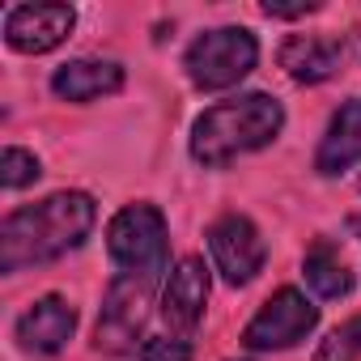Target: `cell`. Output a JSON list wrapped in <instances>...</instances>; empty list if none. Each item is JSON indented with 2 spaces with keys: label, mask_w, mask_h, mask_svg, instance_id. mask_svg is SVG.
Wrapping results in <instances>:
<instances>
[{
  "label": "cell",
  "mask_w": 361,
  "mask_h": 361,
  "mask_svg": "<svg viewBox=\"0 0 361 361\" xmlns=\"http://www.w3.org/2000/svg\"><path fill=\"white\" fill-rule=\"evenodd\" d=\"M153 289H157V281H149V276H115L106 285L98 327H94L98 353H111V357L140 353V344H145L140 331H145V319L153 306Z\"/></svg>",
  "instance_id": "obj_5"
},
{
  "label": "cell",
  "mask_w": 361,
  "mask_h": 361,
  "mask_svg": "<svg viewBox=\"0 0 361 361\" xmlns=\"http://www.w3.org/2000/svg\"><path fill=\"white\" fill-rule=\"evenodd\" d=\"M39 174H43V161L30 149L5 145V153H0V188H5V192H22V188L35 183Z\"/></svg>",
  "instance_id": "obj_15"
},
{
  "label": "cell",
  "mask_w": 361,
  "mask_h": 361,
  "mask_svg": "<svg viewBox=\"0 0 361 361\" xmlns=\"http://www.w3.org/2000/svg\"><path fill=\"white\" fill-rule=\"evenodd\" d=\"M276 64L298 85H323L344 64V39H336V35H289L276 47Z\"/></svg>",
  "instance_id": "obj_11"
},
{
  "label": "cell",
  "mask_w": 361,
  "mask_h": 361,
  "mask_svg": "<svg viewBox=\"0 0 361 361\" xmlns=\"http://www.w3.org/2000/svg\"><path fill=\"white\" fill-rule=\"evenodd\" d=\"M209 255H213V268L221 272V281L243 289L264 272L268 243H264L259 226L247 213H221L209 226Z\"/></svg>",
  "instance_id": "obj_7"
},
{
  "label": "cell",
  "mask_w": 361,
  "mask_h": 361,
  "mask_svg": "<svg viewBox=\"0 0 361 361\" xmlns=\"http://www.w3.org/2000/svg\"><path fill=\"white\" fill-rule=\"evenodd\" d=\"M361 161V98H348L331 111L319 149H314V170L323 178H336Z\"/></svg>",
  "instance_id": "obj_13"
},
{
  "label": "cell",
  "mask_w": 361,
  "mask_h": 361,
  "mask_svg": "<svg viewBox=\"0 0 361 361\" xmlns=\"http://www.w3.org/2000/svg\"><path fill=\"white\" fill-rule=\"evenodd\" d=\"M264 18H310L319 9V0H298V5H276V0H264Z\"/></svg>",
  "instance_id": "obj_18"
},
{
  "label": "cell",
  "mask_w": 361,
  "mask_h": 361,
  "mask_svg": "<svg viewBox=\"0 0 361 361\" xmlns=\"http://www.w3.org/2000/svg\"><path fill=\"white\" fill-rule=\"evenodd\" d=\"M73 331H77V306L64 293L35 298L13 323V340L26 357H60L68 348Z\"/></svg>",
  "instance_id": "obj_10"
},
{
  "label": "cell",
  "mask_w": 361,
  "mask_h": 361,
  "mask_svg": "<svg viewBox=\"0 0 361 361\" xmlns=\"http://www.w3.org/2000/svg\"><path fill=\"white\" fill-rule=\"evenodd\" d=\"M314 361H361V314H353L348 323L331 327L327 340H319Z\"/></svg>",
  "instance_id": "obj_16"
},
{
  "label": "cell",
  "mask_w": 361,
  "mask_h": 361,
  "mask_svg": "<svg viewBox=\"0 0 361 361\" xmlns=\"http://www.w3.org/2000/svg\"><path fill=\"white\" fill-rule=\"evenodd\" d=\"M209 289H213V276H209V264L200 255H183L170 276L161 281V319L174 336H192L204 319V306H209Z\"/></svg>",
  "instance_id": "obj_9"
},
{
  "label": "cell",
  "mask_w": 361,
  "mask_h": 361,
  "mask_svg": "<svg viewBox=\"0 0 361 361\" xmlns=\"http://www.w3.org/2000/svg\"><path fill=\"white\" fill-rule=\"evenodd\" d=\"M123 81L128 77H123L119 60H94V56H85V60H68V64H60L51 73V94L60 102L85 106V102H98V98H115L123 90Z\"/></svg>",
  "instance_id": "obj_12"
},
{
  "label": "cell",
  "mask_w": 361,
  "mask_h": 361,
  "mask_svg": "<svg viewBox=\"0 0 361 361\" xmlns=\"http://www.w3.org/2000/svg\"><path fill=\"white\" fill-rule=\"evenodd\" d=\"M319 327V306L298 289V285H281L243 327V348L251 353H285L293 344H302L310 331Z\"/></svg>",
  "instance_id": "obj_6"
},
{
  "label": "cell",
  "mask_w": 361,
  "mask_h": 361,
  "mask_svg": "<svg viewBox=\"0 0 361 361\" xmlns=\"http://www.w3.org/2000/svg\"><path fill=\"white\" fill-rule=\"evenodd\" d=\"M98 226V204L90 192H51L35 204L13 209L0 221V272L18 276L77 251Z\"/></svg>",
  "instance_id": "obj_1"
},
{
  "label": "cell",
  "mask_w": 361,
  "mask_h": 361,
  "mask_svg": "<svg viewBox=\"0 0 361 361\" xmlns=\"http://www.w3.org/2000/svg\"><path fill=\"white\" fill-rule=\"evenodd\" d=\"M285 132V106L272 94H238L226 102H213L192 119L188 153L204 170H226L247 153L268 149Z\"/></svg>",
  "instance_id": "obj_2"
},
{
  "label": "cell",
  "mask_w": 361,
  "mask_h": 361,
  "mask_svg": "<svg viewBox=\"0 0 361 361\" xmlns=\"http://www.w3.org/2000/svg\"><path fill=\"white\" fill-rule=\"evenodd\" d=\"M192 357H196L192 340H188V336H174V331L149 336V340L140 344V353H136V361H192Z\"/></svg>",
  "instance_id": "obj_17"
},
{
  "label": "cell",
  "mask_w": 361,
  "mask_h": 361,
  "mask_svg": "<svg viewBox=\"0 0 361 361\" xmlns=\"http://www.w3.org/2000/svg\"><path fill=\"white\" fill-rule=\"evenodd\" d=\"M77 26V9L64 0H43V5H13L5 13V43L18 56H47L68 43Z\"/></svg>",
  "instance_id": "obj_8"
},
{
  "label": "cell",
  "mask_w": 361,
  "mask_h": 361,
  "mask_svg": "<svg viewBox=\"0 0 361 361\" xmlns=\"http://www.w3.org/2000/svg\"><path fill=\"white\" fill-rule=\"evenodd\" d=\"M353 226H357V234H361V217H357V221H353Z\"/></svg>",
  "instance_id": "obj_19"
},
{
  "label": "cell",
  "mask_w": 361,
  "mask_h": 361,
  "mask_svg": "<svg viewBox=\"0 0 361 361\" xmlns=\"http://www.w3.org/2000/svg\"><path fill=\"white\" fill-rule=\"evenodd\" d=\"M106 255L115 264V276H149L157 281L166 272L170 255V226L166 213L149 200L123 204L106 226Z\"/></svg>",
  "instance_id": "obj_3"
},
{
  "label": "cell",
  "mask_w": 361,
  "mask_h": 361,
  "mask_svg": "<svg viewBox=\"0 0 361 361\" xmlns=\"http://www.w3.org/2000/svg\"><path fill=\"white\" fill-rule=\"evenodd\" d=\"M259 64V39L247 26H217L204 30L188 43L183 51V73L200 94H217V90H234L238 81H247Z\"/></svg>",
  "instance_id": "obj_4"
},
{
  "label": "cell",
  "mask_w": 361,
  "mask_h": 361,
  "mask_svg": "<svg viewBox=\"0 0 361 361\" xmlns=\"http://www.w3.org/2000/svg\"><path fill=\"white\" fill-rule=\"evenodd\" d=\"M302 276H306V289L323 302H336V298H348L353 289V276H348V264L340 255V247L331 238H314L310 251L302 255Z\"/></svg>",
  "instance_id": "obj_14"
}]
</instances>
